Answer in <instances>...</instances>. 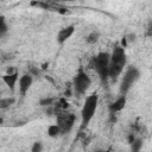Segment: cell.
Masks as SVG:
<instances>
[{
	"instance_id": "obj_7",
	"label": "cell",
	"mask_w": 152,
	"mask_h": 152,
	"mask_svg": "<svg viewBox=\"0 0 152 152\" xmlns=\"http://www.w3.org/2000/svg\"><path fill=\"white\" fill-rule=\"evenodd\" d=\"M75 33V25H68L63 28H61L57 33V37H56V40L59 45L64 44L72 34Z\"/></svg>"
},
{
	"instance_id": "obj_16",
	"label": "cell",
	"mask_w": 152,
	"mask_h": 152,
	"mask_svg": "<svg viewBox=\"0 0 152 152\" xmlns=\"http://www.w3.org/2000/svg\"><path fill=\"white\" fill-rule=\"evenodd\" d=\"M44 145L42 141H34L31 146V152H43Z\"/></svg>"
},
{
	"instance_id": "obj_6",
	"label": "cell",
	"mask_w": 152,
	"mask_h": 152,
	"mask_svg": "<svg viewBox=\"0 0 152 152\" xmlns=\"http://www.w3.org/2000/svg\"><path fill=\"white\" fill-rule=\"evenodd\" d=\"M76 120V115L74 113H68V112H62L57 115V125L61 129V134L69 133L71 128L74 127Z\"/></svg>"
},
{
	"instance_id": "obj_14",
	"label": "cell",
	"mask_w": 152,
	"mask_h": 152,
	"mask_svg": "<svg viewBox=\"0 0 152 152\" xmlns=\"http://www.w3.org/2000/svg\"><path fill=\"white\" fill-rule=\"evenodd\" d=\"M8 31V25L6 23V19L4 15L0 14V37H4Z\"/></svg>"
},
{
	"instance_id": "obj_13",
	"label": "cell",
	"mask_w": 152,
	"mask_h": 152,
	"mask_svg": "<svg viewBox=\"0 0 152 152\" xmlns=\"http://www.w3.org/2000/svg\"><path fill=\"white\" fill-rule=\"evenodd\" d=\"M141 148H142L141 139H134L131 142V152H141Z\"/></svg>"
},
{
	"instance_id": "obj_9",
	"label": "cell",
	"mask_w": 152,
	"mask_h": 152,
	"mask_svg": "<svg viewBox=\"0 0 152 152\" xmlns=\"http://www.w3.org/2000/svg\"><path fill=\"white\" fill-rule=\"evenodd\" d=\"M18 80H19V74H18V71H14V72H12V74H5V75L2 76L4 83H5L12 91H14L15 84H17Z\"/></svg>"
},
{
	"instance_id": "obj_4",
	"label": "cell",
	"mask_w": 152,
	"mask_h": 152,
	"mask_svg": "<svg viewBox=\"0 0 152 152\" xmlns=\"http://www.w3.org/2000/svg\"><path fill=\"white\" fill-rule=\"evenodd\" d=\"M139 77H140V71L138 68H135V66L128 68L126 70V72L124 74L121 82H120V94L126 96V94L129 91L132 86L139 80Z\"/></svg>"
},
{
	"instance_id": "obj_8",
	"label": "cell",
	"mask_w": 152,
	"mask_h": 152,
	"mask_svg": "<svg viewBox=\"0 0 152 152\" xmlns=\"http://www.w3.org/2000/svg\"><path fill=\"white\" fill-rule=\"evenodd\" d=\"M18 82H19V86H18L19 87V91L24 96L28 91V89L31 88V86L33 83V77H32L31 74H25V75L19 77Z\"/></svg>"
},
{
	"instance_id": "obj_15",
	"label": "cell",
	"mask_w": 152,
	"mask_h": 152,
	"mask_svg": "<svg viewBox=\"0 0 152 152\" xmlns=\"http://www.w3.org/2000/svg\"><path fill=\"white\" fill-rule=\"evenodd\" d=\"M99 32H96V31H93V32H90L87 37H86V42L88 43V44H94V43H96L97 40H99Z\"/></svg>"
},
{
	"instance_id": "obj_17",
	"label": "cell",
	"mask_w": 152,
	"mask_h": 152,
	"mask_svg": "<svg viewBox=\"0 0 152 152\" xmlns=\"http://www.w3.org/2000/svg\"><path fill=\"white\" fill-rule=\"evenodd\" d=\"M53 103V99L52 97H44L42 100H39V104L40 106H51Z\"/></svg>"
},
{
	"instance_id": "obj_12",
	"label": "cell",
	"mask_w": 152,
	"mask_h": 152,
	"mask_svg": "<svg viewBox=\"0 0 152 152\" xmlns=\"http://www.w3.org/2000/svg\"><path fill=\"white\" fill-rule=\"evenodd\" d=\"M15 99L14 97H1L0 99V109H6L8 107H11L14 103Z\"/></svg>"
},
{
	"instance_id": "obj_1",
	"label": "cell",
	"mask_w": 152,
	"mask_h": 152,
	"mask_svg": "<svg viewBox=\"0 0 152 152\" xmlns=\"http://www.w3.org/2000/svg\"><path fill=\"white\" fill-rule=\"evenodd\" d=\"M109 68H108V77L112 80L118 78L121 72L124 71V68L126 65V52L125 49L122 46H115L112 51V53H109Z\"/></svg>"
},
{
	"instance_id": "obj_2",
	"label": "cell",
	"mask_w": 152,
	"mask_h": 152,
	"mask_svg": "<svg viewBox=\"0 0 152 152\" xmlns=\"http://www.w3.org/2000/svg\"><path fill=\"white\" fill-rule=\"evenodd\" d=\"M97 104H99V95L97 94H91V95L87 96V99L82 106V109H81V129H84L89 125V122L91 121V119L95 115Z\"/></svg>"
},
{
	"instance_id": "obj_11",
	"label": "cell",
	"mask_w": 152,
	"mask_h": 152,
	"mask_svg": "<svg viewBox=\"0 0 152 152\" xmlns=\"http://www.w3.org/2000/svg\"><path fill=\"white\" fill-rule=\"evenodd\" d=\"M48 135L49 137H51V138H56V137H58L59 134H61V129H59V127H58V125L57 124H52V125H50L49 127H48Z\"/></svg>"
},
{
	"instance_id": "obj_5",
	"label": "cell",
	"mask_w": 152,
	"mask_h": 152,
	"mask_svg": "<svg viewBox=\"0 0 152 152\" xmlns=\"http://www.w3.org/2000/svg\"><path fill=\"white\" fill-rule=\"evenodd\" d=\"M90 84H91V78L83 70H78L72 78V89L77 95H83L89 89Z\"/></svg>"
},
{
	"instance_id": "obj_10",
	"label": "cell",
	"mask_w": 152,
	"mask_h": 152,
	"mask_svg": "<svg viewBox=\"0 0 152 152\" xmlns=\"http://www.w3.org/2000/svg\"><path fill=\"white\" fill-rule=\"evenodd\" d=\"M126 96H124V95H121L120 97H118L115 101H113L110 104H109V110H110V113L112 114H114V113H118V112H120V110H122L124 108H125V106H126Z\"/></svg>"
},
{
	"instance_id": "obj_3",
	"label": "cell",
	"mask_w": 152,
	"mask_h": 152,
	"mask_svg": "<svg viewBox=\"0 0 152 152\" xmlns=\"http://www.w3.org/2000/svg\"><path fill=\"white\" fill-rule=\"evenodd\" d=\"M109 57L110 55L108 52H100L91 59V68L96 71L99 77L102 82H106L108 77V68H109Z\"/></svg>"
}]
</instances>
